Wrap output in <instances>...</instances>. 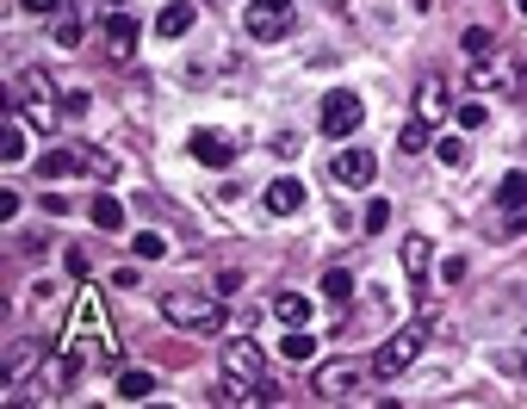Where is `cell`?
<instances>
[{
    "label": "cell",
    "mask_w": 527,
    "mask_h": 409,
    "mask_svg": "<svg viewBox=\"0 0 527 409\" xmlns=\"http://www.w3.org/2000/svg\"><path fill=\"white\" fill-rule=\"evenodd\" d=\"M94 224H100V230H125V205H119L112 192H100V199H94Z\"/></svg>",
    "instance_id": "cell-21"
},
{
    "label": "cell",
    "mask_w": 527,
    "mask_h": 409,
    "mask_svg": "<svg viewBox=\"0 0 527 409\" xmlns=\"http://www.w3.org/2000/svg\"><path fill=\"white\" fill-rule=\"evenodd\" d=\"M106 44H112V50H131V44H136V19L125 12V6L106 12Z\"/></svg>",
    "instance_id": "cell-17"
},
{
    "label": "cell",
    "mask_w": 527,
    "mask_h": 409,
    "mask_svg": "<svg viewBox=\"0 0 527 409\" xmlns=\"http://www.w3.org/2000/svg\"><path fill=\"white\" fill-rule=\"evenodd\" d=\"M119 397H125V404H149V397H155V372H143V366L119 372Z\"/></svg>",
    "instance_id": "cell-16"
},
{
    "label": "cell",
    "mask_w": 527,
    "mask_h": 409,
    "mask_svg": "<svg viewBox=\"0 0 527 409\" xmlns=\"http://www.w3.org/2000/svg\"><path fill=\"white\" fill-rule=\"evenodd\" d=\"M25 155H31V136H25V125H19V119H12V106H6V119H0V161H6V168H19Z\"/></svg>",
    "instance_id": "cell-13"
},
{
    "label": "cell",
    "mask_w": 527,
    "mask_h": 409,
    "mask_svg": "<svg viewBox=\"0 0 527 409\" xmlns=\"http://www.w3.org/2000/svg\"><path fill=\"white\" fill-rule=\"evenodd\" d=\"M434 155H441L447 168H465V143H459V136H441V143H434Z\"/></svg>",
    "instance_id": "cell-27"
},
{
    "label": "cell",
    "mask_w": 527,
    "mask_h": 409,
    "mask_svg": "<svg viewBox=\"0 0 527 409\" xmlns=\"http://www.w3.org/2000/svg\"><path fill=\"white\" fill-rule=\"evenodd\" d=\"M56 44H62V50H69V44H81V19H75V12H62V19H56Z\"/></svg>",
    "instance_id": "cell-29"
},
{
    "label": "cell",
    "mask_w": 527,
    "mask_h": 409,
    "mask_svg": "<svg viewBox=\"0 0 527 409\" xmlns=\"http://www.w3.org/2000/svg\"><path fill=\"white\" fill-rule=\"evenodd\" d=\"M193 161H205V168H230L236 161V143L218 131H193Z\"/></svg>",
    "instance_id": "cell-10"
},
{
    "label": "cell",
    "mask_w": 527,
    "mask_h": 409,
    "mask_svg": "<svg viewBox=\"0 0 527 409\" xmlns=\"http://www.w3.org/2000/svg\"><path fill=\"white\" fill-rule=\"evenodd\" d=\"M459 44H465V56H472V62H478V56H490V44H497V37H490V31H484V25H472V31H465V37H459Z\"/></svg>",
    "instance_id": "cell-26"
},
{
    "label": "cell",
    "mask_w": 527,
    "mask_h": 409,
    "mask_svg": "<svg viewBox=\"0 0 527 409\" xmlns=\"http://www.w3.org/2000/svg\"><path fill=\"white\" fill-rule=\"evenodd\" d=\"M75 168H81V155H69V149H50V155H37V174H44V180H56V174L69 180Z\"/></svg>",
    "instance_id": "cell-19"
},
{
    "label": "cell",
    "mask_w": 527,
    "mask_h": 409,
    "mask_svg": "<svg viewBox=\"0 0 527 409\" xmlns=\"http://www.w3.org/2000/svg\"><path fill=\"white\" fill-rule=\"evenodd\" d=\"M373 366H360V360H323L317 372H310V397H323V404H342V397H354L360 391V379H366Z\"/></svg>",
    "instance_id": "cell-3"
},
{
    "label": "cell",
    "mask_w": 527,
    "mask_h": 409,
    "mask_svg": "<svg viewBox=\"0 0 527 409\" xmlns=\"http://www.w3.org/2000/svg\"><path fill=\"white\" fill-rule=\"evenodd\" d=\"M416 354H422V329L409 323V329H397L391 341L373 354V379H397V372H409V366H416Z\"/></svg>",
    "instance_id": "cell-4"
},
{
    "label": "cell",
    "mask_w": 527,
    "mask_h": 409,
    "mask_svg": "<svg viewBox=\"0 0 527 409\" xmlns=\"http://www.w3.org/2000/svg\"><path fill=\"white\" fill-rule=\"evenodd\" d=\"M279 348H285V360H310V335H304V329H285Z\"/></svg>",
    "instance_id": "cell-28"
},
{
    "label": "cell",
    "mask_w": 527,
    "mask_h": 409,
    "mask_svg": "<svg viewBox=\"0 0 527 409\" xmlns=\"http://www.w3.org/2000/svg\"><path fill=\"white\" fill-rule=\"evenodd\" d=\"M273 316H279L285 329H304V323H310V298H304V291H279V298H273Z\"/></svg>",
    "instance_id": "cell-15"
},
{
    "label": "cell",
    "mask_w": 527,
    "mask_h": 409,
    "mask_svg": "<svg viewBox=\"0 0 527 409\" xmlns=\"http://www.w3.org/2000/svg\"><path fill=\"white\" fill-rule=\"evenodd\" d=\"M397 149H403V155H422V149H428V125H422V119H409V125L397 131Z\"/></svg>",
    "instance_id": "cell-24"
},
{
    "label": "cell",
    "mask_w": 527,
    "mask_h": 409,
    "mask_svg": "<svg viewBox=\"0 0 527 409\" xmlns=\"http://www.w3.org/2000/svg\"><path fill=\"white\" fill-rule=\"evenodd\" d=\"M75 372H81V354H56L50 360V385H75Z\"/></svg>",
    "instance_id": "cell-25"
},
{
    "label": "cell",
    "mask_w": 527,
    "mask_h": 409,
    "mask_svg": "<svg viewBox=\"0 0 527 409\" xmlns=\"http://www.w3.org/2000/svg\"><path fill=\"white\" fill-rule=\"evenodd\" d=\"M267 211H273V217H292V211H304V180L279 174V180L267 186Z\"/></svg>",
    "instance_id": "cell-12"
},
{
    "label": "cell",
    "mask_w": 527,
    "mask_h": 409,
    "mask_svg": "<svg viewBox=\"0 0 527 409\" xmlns=\"http://www.w3.org/2000/svg\"><path fill=\"white\" fill-rule=\"evenodd\" d=\"M373 174H379L373 149H342V155H335V180H342V186H373Z\"/></svg>",
    "instance_id": "cell-9"
},
{
    "label": "cell",
    "mask_w": 527,
    "mask_h": 409,
    "mask_svg": "<svg viewBox=\"0 0 527 409\" xmlns=\"http://www.w3.org/2000/svg\"><path fill=\"white\" fill-rule=\"evenodd\" d=\"M360 119H366L360 94H348V87H342V94H329V100H323V136H329V143L354 136V131H360Z\"/></svg>",
    "instance_id": "cell-5"
},
{
    "label": "cell",
    "mask_w": 527,
    "mask_h": 409,
    "mask_svg": "<svg viewBox=\"0 0 527 409\" xmlns=\"http://www.w3.org/2000/svg\"><path fill=\"white\" fill-rule=\"evenodd\" d=\"M19 6H25V12H56L62 0H19Z\"/></svg>",
    "instance_id": "cell-32"
},
{
    "label": "cell",
    "mask_w": 527,
    "mask_h": 409,
    "mask_svg": "<svg viewBox=\"0 0 527 409\" xmlns=\"http://www.w3.org/2000/svg\"><path fill=\"white\" fill-rule=\"evenodd\" d=\"M515 6H522V12H527V0H515Z\"/></svg>",
    "instance_id": "cell-35"
},
{
    "label": "cell",
    "mask_w": 527,
    "mask_h": 409,
    "mask_svg": "<svg viewBox=\"0 0 527 409\" xmlns=\"http://www.w3.org/2000/svg\"><path fill=\"white\" fill-rule=\"evenodd\" d=\"M385 224H391V205L373 199V205H366V230H385Z\"/></svg>",
    "instance_id": "cell-31"
},
{
    "label": "cell",
    "mask_w": 527,
    "mask_h": 409,
    "mask_svg": "<svg viewBox=\"0 0 527 409\" xmlns=\"http://www.w3.org/2000/svg\"><path fill=\"white\" fill-rule=\"evenodd\" d=\"M453 119H459V131H478V125H484V106H478V100H465Z\"/></svg>",
    "instance_id": "cell-30"
},
{
    "label": "cell",
    "mask_w": 527,
    "mask_h": 409,
    "mask_svg": "<svg viewBox=\"0 0 527 409\" xmlns=\"http://www.w3.org/2000/svg\"><path fill=\"white\" fill-rule=\"evenodd\" d=\"M292 25H298V6H292V0H249V6H243V31H249L255 44H279Z\"/></svg>",
    "instance_id": "cell-2"
},
{
    "label": "cell",
    "mask_w": 527,
    "mask_h": 409,
    "mask_svg": "<svg viewBox=\"0 0 527 409\" xmlns=\"http://www.w3.org/2000/svg\"><path fill=\"white\" fill-rule=\"evenodd\" d=\"M193 19H199V6H193V0H168V6L155 12V31H161V37H186V31H193Z\"/></svg>",
    "instance_id": "cell-14"
},
{
    "label": "cell",
    "mask_w": 527,
    "mask_h": 409,
    "mask_svg": "<svg viewBox=\"0 0 527 409\" xmlns=\"http://www.w3.org/2000/svg\"><path fill=\"white\" fill-rule=\"evenodd\" d=\"M522 94H527V69H522Z\"/></svg>",
    "instance_id": "cell-34"
},
{
    "label": "cell",
    "mask_w": 527,
    "mask_h": 409,
    "mask_svg": "<svg viewBox=\"0 0 527 409\" xmlns=\"http://www.w3.org/2000/svg\"><path fill=\"white\" fill-rule=\"evenodd\" d=\"M224 372L230 379H243V385H261V391H273V379H267V360L255 341H224Z\"/></svg>",
    "instance_id": "cell-6"
},
{
    "label": "cell",
    "mask_w": 527,
    "mask_h": 409,
    "mask_svg": "<svg viewBox=\"0 0 527 409\" xmlns=\"http://www.w3.org/2000/svg\"><path fill=\"white\" fill-rule=\"evenodd\" d=\"M484 87H522V69H515V62H490V56H478V69H472V94H484Z\"/></svg>",
    "instance_id": "cell-11"
},
{
    "label": "cell",
    "mask_w": 527,
    "mask_h": 409,
    "mask_svg": "<svg viewBox=\"0 0 527 409\" xmlns=\"http://www.w3.org/2000/svg\"><path fill=\"white\" fill-rule=\"evenodd\" d=\"M497 205H503V211H527V174H522V168H515V174H503Z\"/></svg>",
    "instance_id": "cell-18"
},
{
    "label": "cell",
    "mask_w": 527,
    "mask_h": 409,
    "mask_svg": "<svg viewBox=\"0 0 527 409\" xmlns=\"http://www.w3.org/2000/svg\"><path fill=\"white\" fill-rule=\"evenodd\" d=\"M447 112H453L447 81H441V75H422V81H416V119H422V125H441Z\"/></svg>",
    "instance_id": "cell-8"
},
{
    "label": "cell",
    "mask_w": 527,
    "mask_h": 409,
    "mask_svg": "<svg viewBox=\"0 0 527 409\" xmlns=\"http://www.w3.org/2000/svg\"><path fill=\"white\" fill-rule=\"evenodd\" d=\"M428 255H434V249H428V236H409V242H403V267H409V279H422Z\"/></svg>",
    "instance_id": "cell-23"
},
{
    "label": "cell",
    "mask_w": 527,
    "mask_h": 409,
    "mask_svg": "<svg viewBox=\"0 0 527 409\" xmlns=\"http://www.w3.org/2000/svg\"><path fill=\"white\" fill-rule=\"evenodd\" d=\"M19 100H25V112H31L44 131L56 125V100H50V75H44V69H25V75H19Z\"/></svg>",
    "instance_id": "cell-7"
},
{
    "label": "cell",
    "mask_w": 527,
    "mask_h": 409,
    "mask_svg": "<svg viewBox=\"0 0 527 409\" xmlns=\"http://www.w3.org/2000/svg\"><path fill=\"white\" fill-rule=\"evenodd\" d=\"M131 249H136V261H161L168 255V236L161 230H143V236H131Z\"/></svg>",
    "instance_id": "cell-22"
},
{
    "label": "cell",
    "mask_w": 527,
    "mask_h": 409,
    "mask_svg": "<svg viewBox=\"0 0 527 409\" xmlns=\"http://www.w3.org/2000/svg\"><path fill=\"white\" fill-rule=\"evenodd\" d=\"M323 298H329V304H348V298H354V273L329 267V273H323Z\"/></svg>",
    "instance_id": "cell-20"
},
{
    "label": "cell",
    "mask_w": 527,
    "mask_h": 409,
    "mask_svg": "<svg viewBox=\"0 0 527 409\" xmlns=\"http://www.w3.org/2000/svg\"><path fill=\"white\" fill-rule=\"evenodd\" d=\"M161 316L168 323H180V329H224V304H218V291H168L161 298Z\"/></svg>",
    "instance_id": "cell-1"
},
{
    "label": "cell",
    "mask_w": 527,
    "mask_h": 409,
    "mask_svg": "<svg viewBox=\"0 0 527 409\" xmlns=\"http://www.w3.org/2000/svg\"><path fill=\"white\" fill-rule=\"evenodd\" d=\"M112 6H125V0H106V12H112Z\"/></svg>",
    "instance_id": "cell-33"
}]
</instances>
